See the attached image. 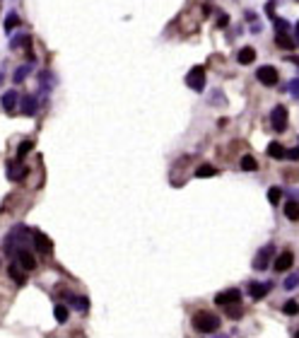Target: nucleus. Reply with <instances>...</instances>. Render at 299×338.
<instances>
[{
  "label": "nucleus",
  "mask_w": 299,
  "mask_h": 338,
  "mask_svg": "<svg viewBox=\"0 0 299 338\" xmlns=\"http://www.w3.org/2000/svg\"><path fill=\"white\" fill-rule=\"evenodd\" d=\"M12 258H14V263H17L20 268H24V270H34V268H36V258H34V254H32V251H27L24 246L14 249Z\"/></svg>",
  "instance_id": "nucleus-3"
},
{
  "label": "nucleus",
  "mask_w": 299,
  "mask_h": 338,
  "mask_svg": "<svg viewBox=\"0 0 299 338\" xmlns=\"http://www.w3.org/2000/svg\"><path fill=\"white\" fill-rule=\"evenodd\" d=\"M17 104H20V109H22V114H24V116H34V114H36V109H39L36 97H32V95H24Z\"/></svg>",
  "instance_id": "nucleus-11"
},
{
  "label": "nucleus",
  "mask_w": 299,
  "mask_h": 338,
  "mask_svg": "<svg viewBox=\"0 0 299 338\" xmlns=\"http://www.w3.org/2000/svg\"><path fill=\"white\" fill-rule=\"evenodd\" d=\"M292 263H294V254H292V251H282V254H278V256L272 258V266H275L278 273H280V270H290Z\"/></svg>",
  "instance_id": "nucleus-10"
},
{
  "label": "nucleus",
  "mask_w": 299,
  "mask_h": 338,
  "mask_svg": "<svg viewBox=\"0 0 299 338\" xmlns=\"http://www.w3.org/2000/svg\"><path fill=\"white\" fill-rule=\"evenodd\" d=\"M193 328L200 333H215L220 328V316L212 311H198L193 316Z\"/></svg>",
  "instance_id": "nucleus-2"
},
{
  "label": "nucleus",
  "mask_w": 299,
  "mask_h": 338,
  "mask_svg": "<svg viewBox=\"0 0 299 338\" xmlns=\"http://www.w3.org/2000/svg\"><path fill=\"white\" fill-rule=\"evenodd\" d=\"M282 210H285L287 220H292V222H297V220H299V203L297 201H287Z\"/></svg>",
  "instance_id": "nucleus-19"
},
{
  "label": "nucleus",
  "mask_w": 299,
  "mask_h": 338,
  "mask_svg": "<svg viewBox=\"0 0 299 338\" xmlns=\"http://www.w3.org/2000/svg\"><path fill=\"white\" fill-rule=\"evenodd\" d=\"M32 148H34V143H32V140H24V143H20V148H17V157L22 160V157H24V155H27Z\"/></svg>",
  "instance_id": "nucleus-29"
},
{
  "label": "nucleus",
  "mask_w": 299,
  "mask_h": 338,
  "mask_svg": "<svg viewBox=\"0 0 299 338\" xmlns=\"http://www.w3.org/2000/svg\"><path fill=\"white\" fill-rule=\"evenodd\" d=\"M282 311H285L287 316H294L299 311V302H294V299H290V302H285V307H282Z\"/></svg>",
  "instance_id": "nucleus-28"
},
{
  "label": "nucleus",
  "mask_w": 299,
  "mask_h": 338,
  "mask_svg": "<svg viewBox=\"0 0 299 338\" xmlns=\"http://www.w3.org/2000/svg\"><path fill=\"white\" fill-rule=\"evenodd\" d=\"M8 275H10V278H12L17 285H24V283H27V270L20 268L17 263H12V266L8 268Z\"/></svg>",
  "instance_id": "nucleus-16"
},
{
  "label": "nucleus",
  "mask_w": 299,
  "mask_h": 338,
  "mask_svg": "<svg viewBox=\"0 0 299 338\" xmlns=\"http://www.w3.org/2000/svg\"><path fill=\"white\" fill-rule=\"evenodd\" d=\"M272 20H275L278 32H287V29H290V22H287V20H278V17H272Z\"/></svg>",
  "instance_id": "nucleus-32"
},
{
  "label": "nucleus",
  "mask_w": 299,
  "mask_h": 338,
  "mask_svg": "<svg viewBox=\"0 0 299 338\" xmlns=\"http://www.w3.org/2000/svg\"><path fill=\"white\" fill-rule=\"evenodd\" d=\"M29 239H32V230H29V227H24V225H17V227L8 234V239H5V251L12 256L14 249H20V246L29 244Z\"/></svg>",
  "instance_id": "nucleus-1"
},
{
  "label": "nucleus",
  "mask_w": 299,
  "mask_h": 338,
  "mask_svg": "<svg viewBox=\"0 0 299 338\" xmlns=\"http://www.w3.org/2000/svg\"><path fill=\"white\" fill-rule=\"evenodd\" d=\"M287 92L294 97V99H299V80H292L290 85H287Z\"/></svg>",
  "instance_id": "nucleus-31"
},
{
  "label": "nucleus",
  "mask_w": 299,
  "mask_h": 338,
  "mask_svg": "<svg viewBox=\"0 0 299 338\" xmlns=\"http://www.w3.org/2000/svg\"><path fill=\"white\" fill-rule=\"evenodd\" d=\"M268 157H272V160H282V157H285V148H282L278 140H272L270 145H268Z\"/></svg>",
  "instance_id": "nucleus-20"
},
{
  "label": "nucleus",
  "mask_w": 299,
  "mask_h": 338,
  "mask_svg": "<svg viewBox=\"0 0 299 338\" xmlns=\"http://www.w3.org/2000/svg\"><path fill=\"white\" fill-rule=\"evenodd\" d=\"M32 242H34V246L39 249L41 254H51V251H54V242H51L41 230H32Z\"/></svg>",
  "instance_id": "nucleus-8"
},
{
  "label": "nucleus",
  "mask_w": 299,
  "mask_h": 338,
  "mask_svg": "<svg viewBox=\"0 0 299 338\" xmlns=\"http://www.w3.org/2000/svg\"><path fill=\"white\" fill-rule=\"evenodd\" d=\"M186 85H188L190 90H196V92H203V87H205V68L203 66L190 68V73L186 75Z\"/></svg>",
  "instance_id": "nucleus-5"
},
{
  "label": "nucleus",
  "mask_w": 299,
  "mask_h": 338,
  "mask_svg": "<svg viewBox=\"0 0 299 338\" xmlns=\"http://www.w3.org/2000/svg\"><path fill=\"white\" fill-rule=\"evenodd\" d=\"M51 80H54V78H51V73H46V70H44V73L39 75V85H41V90H44V92H48V87H51Z\"/></svg>",
  "instance_id": "nucleus-27"
},
{
  "label": "nucleus",
  "mask_w": 299,
  "mask_h": 338,
  "mask_svg": "<svg viewBox=\"0 0 299 338\" xmlns=\"http://www.w3.org/2000/svg\"><path fill=\"white\" fill-rule=\"evenodd\" d=\"M20 25H22V22H20V15L17 13H10L8 17H5V32H8V34H10L12 29H17Z\"/></svg>",
  "instance_id": "nucleus-22"
},
{
  "label": "nucleus",
  "mask_w": 299,
  "mask_h": 338,
  "mask_svg": "<svg viewBox=\"0 0 299 338\" xmlns=\"http://www.w3.org/2000/svg\"><path fill=\"white\" fill-rule=\"evenodd\" d=\"M287 121H290V116H287V107L282 104H278V107L270 111V123H272V131H278V133H282L287 131Z\"/></svg>",
  "instance_id": "nucleus-4"
},
{
  "label": "nucleus",
  "mask_w": 299,
  "mask_h": 338,
  "mask_svg": "<svg viewBox=\"0 0 299 338\" xmlns=\"http://www.w3.org/2000/svg\"><path fill=\"white\" fill-rule=\"evenodd\" d=\"M66 299H68V304L72 307V309H78V311H87V309H90V299H87V297H78V295H66Z\"/></svg>",
  "instance_id": "nucleus-17"
},
{
  "label": "nucleus",
  "mask_w": 299,
  "mask_h": 338,
  "mask_svg": "<svg viewBox=\"0 0 299 338\" xmlns=\"http://www.w3.org/2000/svg\"><path fill=\"white\" fill-rule=\"evenodd\" d=\"M27 176V167L22 162H10L8 164V179L10 181H22Z\"/></svg>",
  "instance_id": "nucleus-12"
},
{
  "label": "nucleus",
  "mask_w": 299,
  "mask_h": 338,
  "mask_svg": "<svg viewBox=\"0 0 299 338\" xmlns=\"http://www.w3.org/2000/svg\"><path fill=\"white\" fill-rule=\"evenodd\" d=\"M256 78H258V82H263L266 87H275L278 80H280L278 70H275L272 66H260L258 70H256Z\"/></svg>",
  "instance_id": "nucleus-7"
},
{
  "label": "nucleus",
  "mask_w": 299,
  "mask_h": 338,
  "mask_svg": "<svg viewBox=\"0 0 299 338\" xmlns=\"http://www.w3.org/2000/svg\"><path fill=\"white\" fill-rule=\"evenodd\" d=\"M242 169H244V172H256V169H258V162H256L251 155H244V157H242Z\"/></svg>",
  "instance_id": "nucleus-24"
},
{
  "label": "nucleus",
  "mask_w": 299,
  "mask_h": 338,
  "mask_svg": "<svg viewBox=\"0 0 299 338\" xmlns=\"http://www.w3.org/2000/svg\"><path fill=\"white\" fill-rule=\"evenodd\" d=\"M294 44H299V22L294 25Z\"/></svg>",
  "instance_id": "nucleus-35"
},
{
  "label": "nucleus",
  "mask_w": 299,
  "mask_h": 338,
  "mask_svg": "<svg viewBox=\"0 0 299 338\" xmlns=\"http://www.w3.org/2000/svg\"><path fill=\"white\" fill-rule=\"evenodd\" d=\"M272 256H275V246H272V244H266L258 254H256V258H254V268H256V270H266V268H268V263L272 261Z\"/></svg>",
  "instance_id": "nucleus-6"
},
{
  "label": "nucleus",
  "mask_w": 299,
  "mask_h": 338,
  "mask_svg": "<svg viewBox=\"0 0 299 338\" xmlns=\"http://www.w3.org/2000/svg\"><path fill=\"white\" fill-rule=\"evenodd\" d=\"M236 61H239L242 66H251V63L256 61V49H254V46H244V49L236 54Z\"/></svg>",
  "instance_id": "nucleus-15"
},
{
  "label": "nucleus",
  "mask_w": 299,
  "mask_h": 338,
  "mask_svg": "<svg viewBox=\"0 0 299 338\" xmlns=\"http://www.w3.org/2000/svg\"><path fill=\"white\" fill-rule=\"evenodd\" d=\"M280 198H282V191H280V186H272V189L268 191V201H270L272 205H278V203H280Z\"/></svg>",
  "instance_id": "nucleus-26"
},
{
  "label": "nucleus",
  "mask_w": 299,
  "mask_h": 338,
  "mask_svg": "<svg viewBox=\"0 0 299 338\" xmlns=\"http://www.w3.org/2000/svg\"><path fill=\"white\" fill-rule=\"evenodd\" d=\"M297 336H299V331H297Z\"/></svg>",
  "instance_id": "nucleus-36"
},
{
  "label": "nucleus",
  "mask_w": 299,
  "mask_h": 338,
  "mask_svg": "<svg viewBox=\"0 0 299 338\" xmlns=\"http://www.w3.org/2000/svg\"><path fill=\"white\" fill-rule=\"evenodd\" d=\"M234 302H242V290H236V287L215 295V304H220V307H227V304H234Z\"/></svg>",
  "instance_id": "nucleus-9"
},
{
  "label": "nucleus",
  "mask_w": 299,
  "mask_h": 338,
  "mask_svg": "<svg viewBox=\"0 0 299 338\" xmlns=\"http://www.w3.org/2000/svg\"><path fill=\"white\" fill-rule=\"evenodd\" d=\"M54 316H56V321H58V324H66V321H68V307H66V304H56Z\"/></svg>",
  "instance_id": "nucleus-23"
},
{
  "label": "nucleus",
  "mask_w": 299,
  "mask_h": 338,
  "mask_svg": "<svg viewBox=\"0 0 299 338\" xmlns=\"http://www.w3.org/2000/svg\"><path fill=\"white\" fill-rule=\"evenodd\" d=\"M275 44L280 46V49H285V51H292L297 44H294V39L287 34V32H278V37H275Z\"/></svg>",
  "instance_id": "nucleus-18"
},
{
  "label": "nucleus",
  "mask_w": 299,
  "mask_h": 338,
  "mask_svg": "<svg viewBox=\"0 0 299 338\" xmlns=\"http://www.w3.org/2000/svg\"><path fill=\"white\" fill-rule=\"evenodd\" d=\"M297 285H299V273H294V275H290L285 280V290H294Z\"/></svg>",
  "instance_id": "nucleus-30"
},
{
  "label": "nucleus",
  "mask_w": 299,
  "mask_h": 338,
  "mask_svg": "<svg viewBox=\"0 0 299 338\" xmlns=\"http://www.w3.org/2000/svg\"><path fill=\"white\" fill-rule=\"evenodd\" d=\"M227 25H230V15H220L218 27H227Z\"/></svg>",
  "instance_id": "nucleus-34"
},
{
  "label": "nucleus",
  "mask_w": 299,
  "mask_h": 338,
  "mask_svg": "<svg viewBox=\"0 0 299 338\" xmlns=\"http://www.w3.org/2000/svg\"><path fill=\"white\" fill-rule=\"evenodd\" d=\"M17 102H20V95H17L14 90H8L5 95L0 97V104H2L5 111H14V109H17Z\"/></svg>",
  "instance_id": "nucleus-13"
},
{
  "label": "nucleus",
  "mask_w": 299,
  "mask_h": 338,
  "mask_svg": "<svg viewBox=\"0 0 299 338\" xmlns=\"http://www.w3.org/2000/svg\"><path fill=\"white\" fill-rule=\"evenodd\" d=\"M218 174V167H212V164H200L198 169H196V176L198 179H208V176H215Z\"/></svg>",
  "instance_id": "nucleus-21"
},
{
  "label": "nucleus",
  "mask_w": 299,
  "mask_h": 338,
  "mask_svg": "<svg viewBox=\"0 0 299 338\" xmlns=\"http://www.w3.org/2000/svg\"><path fill=\"white\" fill-rule=\"evenodd\" d=\"M27 75H29V66H20L17 70H14V85H20V82H24L27 80Z\"/></svg>",
  "instance_id": "nucleus-25"
},
{
  "label": "nucleus",
  "mask_w": 299,
  "mask_h": 338,
  "mask_svg": "<svg viewBox=\"0 0 299 338\" xmlns=\"http://www.w3.org/2000/svg\"><path fill=\"white\" fill-rule=\"evenodd\" d=\"M270 292V283H251L248 285V295L254 299H260V297H266Z\"/></svg>",
  "instance_id": "nucleus-14"
},
{
  "label": "nucleus",
  "mask_w": 299,
  "mask_h": 338,
  "mask_svg": "<svg viewBox=\"0 0 299 338\" xmlns=\"http://www.w3.org/2000/svg\"><path fill=\"white\" fill-rule=\"evenodd\" d=\"M285 157H287V160H299V148L285 150Z\"/></svg>",
  "instance_id": "nucleus-33"
}]
</instances>
